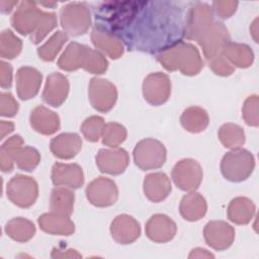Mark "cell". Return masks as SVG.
I'll use <instances>...</instances> for the list:
<instances>
[{"label": "cell", "instance_id": "6da1fadb", "mask_svg": "<svg viewBox=\"0 0 259 259\" xmlns=\"http://www.w3.org/2000/svg\"><path fill=\"white\" fill-rule=\"evenodd\" d=\"M185 17L179 5L168 1H138L125 28L117 35L131 50L161 53L182 41Z\"/></svg>", "mask_w": 259, "mask_h": 259}, {"label": "cell", "instance_id": "7a4b0ae2", "mask_svg": "<svg viewBox=\"0 0 259 259\" xmlns=\"http://www.w3.org/2000/svg\"><path fill=\"white\" fill-rule=\"evenodd\" d=\"M157 60L168 71L179 70L184 75H196L203 67L198 50L183 41L159 53Z\"/></svg>", "mask_w": 259, "mask_h": 259}, {"label": "cell", "instance_id": "3957f363", "mask_svg": "<svg viewBox=\"0 0 259 259\" xmlns=\"http://www.w3.org/2000/svg\"><path fill=\"white\" fill-rule=\"evenodd\" d=\"M255 160L253 155L244 149H233L222 159L221 171L224 177L233 182L246 180L253 172Z\"/></svg>", "mask_w": 259, "mask_h": 259}, {"label": "cell", "instance_id": "277c9868", "mask_svg": "<svg viewBox=\"0 0 259 259\" xmlns=\"http://www.w3.org/2000/svg\"><path fill=\"white\" fill-rule=\"evenodd\" d=\"M60 19L64 30L73 36L84 34L91 25L90 11L85 3L75 2L64 6Z\"/></svg>", "mask_w": 259, "mask_h": 259}, {"label": "cell", "instance_id": "5b68a950", "mask_svg": "<svg viewBox=\"0 0 259 259\" xmlns=\"http://www.w3.org/2000/svg\"><path fill=\"white\" fill-rule=\"evenodd\" d=\"M134 161L143 170L158 169L166 161V149L155 139L142 140L134 150Z\"/></svg>", "mask_w": 259, "mask_h": 259}, {"label": "cell", "instance_id": "8992f818", "mask_svg": "<svg viewBox=\"0 0 259 259\" xmlns=\"http://www.w3.org/2000/svg\"><path fill=\"white\" fill-rule=\"evenodd\" d=\"M37 183L29 176L16 175L7 184L8 198L19 207L32 205L37 198Z\"/></svg>", "mask_w": 259, "mask_h": 259}, {"label": "cell", "instance_id": "52a82bcc", "mask_svg": "<svg viewBox=\"0 0 259 259\" xmlns=\"http://www.w3.org/2000/svg\"><path fill=\"white\" fill-rule=\"evenodd\" d=\"M202 48L207 61L222 53L224 47L230 41L228 29L222 22H212L207 26L196 39Z\"/></svg>", "mask_w": 259, "mask_h": 259}, {"label": "cell", "instance_id": "ba28073f", "mask_svg": "<svg viewBox=\"0 0 259 259\" xmlns=\"http://www.w3.org/2000/svg\"><path fill=\"white\" fill-rule=\"evenodd\" d=\"M46 12L38 9L31 1H23L11 18L13 27L21 34H33L41 23Z\"/></svg>", "mask_w": 259, "mask_h": 259}, {"label": "cell", "instance_id": "9c48e42d", "mask_svg": "<svg viewBox=\"0 0 259 259\" xmlns=\"http://www.w3.org/2000/svg\"><path fill=\"white\" fill-rule=\"evenodd\" d=\"M172 178L174 183L181 190L193 191L201 183L202 169L199 163L192 159H184L179 161L172 170Z\"/></svg>", "mask_w": 259, "mask_h": 259}, {"label": "cell", "instance_id": "30bf717a", "mask_svg": "<svg viewBox=\"0 0 259 259\" xmlns=\"http://www.w3.org/2000/svg\"><path fill=\"white\" fill-rule=\"evenodd\" d=\"M213 22V13L209 5L196 3L186 13L184 36L188 39H197L201 32Z\"/></svg>", "mask_w": 259, "mask_h": 259}, {"label": "cell", "instance_id": "8fae6325", "mask_svg": "<svg viewBox=\"0 0 259 259\" xmlns=\"http://www.w3.org/2000/svg\"><path fill=\"white\" fill-rule=\"evenodd\" d=\"M117 97L115 86L105 79L92 78L89 84V99L92 106L101 112L109 111Z\"/></svg>", "mask_w": 259, "mask_h": 259}, {"label": "cell", "instance_id": "7c38bea8", "mask_svg": "<svg viewBox=\"0 0 259 259\" xmlns=\"http://www.w3.org/2000/svg\"><path fill=\"white\" fill-rule=\"evenodd\" d=\"M171 93V83L168 76L157 72L147 76L143 83L145 99L152 105H160L166 102Z\"/></svg>", "mask_w": 259, "mask_h": 259}, {"label": "cell", "instance_id": "4fadbf2b", "mask_svg": "<svg viewBox=\"0 0 259 259\" xmlns=\"http://www.w3.org/2000/svg\"><path fill=\"white\" fill-rule=\"evenodd\" d=\"M86 195L93 205L104 207L116 201L118 191L114 181L106 177H98L87 186Z\"/></svg>", "mask_w": 259, "mask_h": 259}, {"label": "cell", "instance_id": "5bb4252c", "mask_svg": "<svg viewBox=\"0 0 259 259\" xmlns=\"http://www.w3.org/2000/svg\"><path fill=\"white\" fill-rule=\"evenodd\" d=\"M128 164L127 152L120 148L101 149L96 156V165L103 173L118 175Z\"/></svg>", "mask_w": 259, "mask_h": 259}, {"label": "cell", "instance_id": "9a60e30c", "mask_svg": "<svg viewBox=\"0 0 259 259\" xmlns=\"http://www.w3.org/2000/svg\"><path fill=\"white\" fill-rule=\"evenodd\" d=\"M205 242L215 250L229 248L235 238V230L223 221L208 222L203 231Z\"/></svg>", "mask_w": 259, "mask_h": 259}, {"label": "cell", "instance_id": "2e32d148", "mask_svg": "<svg viewBox=\"0 0 259 259\" xmlns=\"http://www.w3.org/2000/svg\"><path fill=\"white\" fill-rule=\"evenodd\" d=\"M52 180L57 186L76 189L84 182L83 171L77 164L56 163L52 169Z\"/></svg>", "mask_w": 259, "mask_h": 259}, {"label": "cell", "instance_id": "e0dca14e", "mask_svg": "<svg viewBox=\"0 0 259 259\" xmlns=\"http://www.w3.org/2000/svg\"><path fill=\"white\" fill-rule=\"evenodd\" d=\"M69 92V82L67 78L60 73H52L47 78L42 98L48 104L58 107L67 98Z\"/></svg>", "mask_w": 259, "mask_h": 259}, {"label": "cell", "instance_id": "ac0fdd59", "mask_svg": "<svg viewBox=\"0 0 259 259\" xmlns=\"http://www.w3.org/2000/svg\"><path fill=\"white\" fill-rule=\"evenodd\" d=\"M41 84V74L34 68L22 67L16 74V88L18 96L23 99L34 97Z\"/></svg>", "mask_w": 259, "mask_h": 259}, {"label": "cell", "instance_id": "d6986e66", "mask_svg": "<svg viewBox=\"0 0 259 259\" xmlns=\"http://www.w3.org/2000/svg\"><path fill=\"white\" fill-rule=\"evenodd\" d=\"M147 236L154 242L170 241L176 233V224L165 214L153 215L146 225Z\"/></svg>", "mask_w": 259, "mask_h": 259}, {"label": "cell", "instance_id": "ffe728a7", "mask_svg": "<svg viewBox=\"0 0 259 259\" xmlns=\"http://www.w3.org/2000/svg\"><path fill=\"white\" fill-rule=\"evenodd\" d=\"M110 232L112 238L120 244H130L137 240L141 234L139 223L126 214L118 215L111 224Z\"/></svg>", "mask_w": 259, "mask_h": 259}, {"label": "cell", "instance_id": "44dd1931", "mask_svg": "<svg viewBox=\"0 0 259 259\" xmlns=\"http://www.w3.org/2000/svg\"><path fill=\"white\" fill-rule=\"evenodd\" d=\"M145 195L153 202L165 199L171 192V183L165 173H151L144 180Z\"/></svg>", "mask_w": 259, "mask_h": 259}, {"label": "cell", "instance_id": "7402d4cb", "mask_svg": "<svg viewBox=\"0 0 259 259\" xmlns=\"http://www.w3.org/2000/svg\"><path fill=\"white\" fill-rule=\"evenodd\" d=\"M82 141L77 134H62L51 142V151L60 159H71L81 150Z\"/></svg>", "mask_w": 259, "mask_h": 259}, {"label": "cell", "instance_id": "603a6c76", "mask_svg": "<svg viewBox=\"0 0 259 259\" xmlns=\"http://www.w3.org/2000/svg\"><path fill=\"white\" fill-rule=\"evenodd\" d=\"M31 126L42 135H52L60 127L59 116L46 108L45 106H36L30 115Z\"/></svg>", "mask_w": 259, "mask_h": 259}, {"label": "cell", "instance_id": "cb8c5ba5", "mask_svg": "<svg viewBox=\"0 0 259 259\" xmlns=\"http://www.w3.org/2000/svg\"><path fill=\"white\" fill-rule=\"evenodd\" d=\"M38 224L42 231L55 235L68 236L75 230L74 224L68 215L54 211L40 215L38 218Z\"/></svg>", "mask_w": 259, "mask_h": 259}, {"label": "cell", "instance_id": "d4e9b609", "mask_svg": "<svg viewBox=\"0 0 259 259\" xmlns=\"http://www.w3.org/2000/svg\"><path fill=\"white\" fill-rule=\"evenodd\" d=\"M91 39L97 49L104 52L111 59H118L123 53V46L118 38L96 26L91 31Z\"/></svg>", "mask_w": 259, "mask_h": 259}, {"label": "cell", "instance_id": "484cf974", "mask_svg": "<svg viewBox=\"0 0 259 259\" xmlns=\"http://www.w3.org/2000/svg\"><path fill=\"white\" fill-rule=\"evenodd\" d=\"M206 212V202L204 198L196 193L190 192L183 196L180 203L181 215L190 222L198 221Z\"/></svg>", "mask_w": 259, "mask_h": 259}, {"label": "cell", "instance_id": "4316f807", "mask_svg": "<svg viewBox=\"0 0 259 259\" xmlns=\"http://www.w3.org/2000/svg\"><path fill=\"white\" fill-rule=\"evenodd\" d=\"M222 54L235 67L247 68L253 62V52L246 45L229 41L224 47Z\"/></svg>", "mask_w": 259, "mask_h": 259}, {"label": "cell", "instance_id": "83f0119b", "mask_svg": "<svg viewBox=\"0 0 259 259\" xmlns=\"http://www.w3.org/2000/svg\"><path fill=\"white\" fill-rule=\"evenodd\" d=\"M255 211L254 203L246 197H237L233 199L228 207V217L230 221L238 225L248 224Z\"/></svg>", "mask_w": 259, "mask_h": 259}, {"label": "cell", "instance_id": "f1b7e54d", "mask_svg": "<svg viewBox=\"0 0 259 259\" xmlns=\"http://www.w3.org/2000/svg\"><path fill=\"white\" fill-rule=\"evenodd\" d=\"M182 126L191 133H199L208 124V115L206 111L200 107L192 106L185 109L181 115Z\"/></svg>", "mask_w": 259, "mask_h": 259}, {"label": "cell", "instance_id": "f546056e", "mask_svg": "<svg viewBox=\"0 0 259 259\" xmlns=\"http://www.w3.org/2000/svg\"><path fill=\"white\" fill-rule=\"evenodd\" d=\"M74 193L65 186H57L51 195V209L65 215H70L73 211Z\"/></svg>", "mask_w": 259, "mask_h": 259}, {"label": "cell", "instance_id": "4dcf8cb0", "mask_svg": "<svg viewBox=\"0 0 259 259\" xmlns=\"http://www.w3.org/2000/svg\"><path fill=\"white\" fill-rule=\"evenodd\" d=\"M86 46L78 42L70 44L58 61V66L65 71H75L82 68Z\"/></svg>", "mask_w": 259, "mask_h": 259}, {"label": "cell", "instance_id": "1f68e13d", "mask_svg": "<svg viewBox=\"0 0 259 259\" xmlns=\"http://www.w3.org/2000/svg\"><path fill=\"white\" fill-rule=\"evenodd\" d=\"M5 232L11 239L15 241L26 242L33 237L35 228L30 221L23 218H15L7 223Z\"/></svg>", "mask_w": 259, "mask_h": 259}, {"label": "cell", "instance_id": "d6a6232c", "mask_svg": "<svg viewBox=\"0 0 259 259\" xmlns=\"http://www.w3.org/2000/svg\"><path fill=\"white\" fill-rule=\"evenodd\" d=\"M219 139L226 148L237 149L245 142L244 131L241 126L234 123H226L219 130Z\"/></svg>", "mask_w": 259, "mask_h": 259}, {"label": "cell", "instance_id": "836d02e7", "mask_svg": "<svg viewBox=\"0 0 259 259\" xmlns=\"http://www.w3.org/2000/svg\"><path fill=\"white\" fill-rule=\"evenodd\" d=\"M23 140L20 136L16 135L8 139L1 147L0 150V164L3 172H10L13 168L14 157L17 150L22 147Z\"/></svg>", "mask_w": 259, "mask_h": 259}, {"label": "cell", "instance_id": "e575fe53", "mask_svg": "<svg viewBox=\"0 0 259 259\" xmlns=\"http://www.w3.org/2000/svg\"><path fill=\"white\" fill-rule=\"evenodd\" d=\"M67 40H68V35L66 34V32H63L60 30L55 32L45 45L38 48L37 54L39 58L47 62L54 61L57 54L60 52L61 48Z\"/></svg>", "mask_w": 259, "mask_h": 259}, {"label": "cell", "instance_id": "d590c367", "mask_svg": "<svg viewBox=\"0 0 259 259\" xmlns=\"http://www.w3.org/2000/svg\"><path fill=\"white\" fill-rule=\"evenodd\" d=\"M82 68L92 74H102L107 69V61L101 53L86 47Z\"/></svg>", "mask_w": 259, "mask_h": 259}, {"label": "cell", "instance_id": "8d00e7d4", "mask_svg": "<svg viewBox=\"0 0 259 259\" xmlns=\"http://www.w3.org/2000/svg\"><path fill=\"white\" fill-rule=\"evenodd\" d=\"M39 153L32 147H20L14 157V162L19 169L32 171L39 163Z\"/></svg>", "mask_w": 259, "mask_h": 259}, {"label": "cell", "instance_id": "74e56055", "mask_svg": "<svg viewBox=\"0 0 259 259\" xmlns=\"http://www.w3.org/2000/svg\"><path fill=\"white\" fill-rule=\"evenodd\" d=\"M22 48L21 40L16 37L11 30H4L1 33L0 54L2 58L13 59L20 53Z\"/></svg>", "mask_w": 259, "mask_h": 259}, {"label": "cell", "instance_id": "f35d334b", "mask_svg": "<svg viewBox=\"0 0 259 259\" xmlns=\"http://www.w3.org/2000/svg\"><path fill=\"white\" fill-rule=\"evenodd\" d=\"M102 143L111 148H117L126 138L124 126L116 122H108L102 132Z\"/></svg>", "mask_w": 259, "mask_h": 259}, {"label": "cell", "instance_id": "ab89813d", "mask_svg": "<svg viewBox=\"0 0 259 259\" xmlns=\"http://www.w3.org/2000/svg\"><path fill=\"white\" fill-rule=\"evenodd\" d=\"M104 120L100 116H90L84 120L81 125V132L86 140L90 142H97L102 136L104 128Z\"/></svg>", "mask_w": 259, "mask_h": 259}, {"label": "cell", "instance_id": "60d3db41", "mask_svg": "<svg viewBox=\"0 0 259 259\" xmlns=\"http://www.w3.org/2000/svg\"><path fill=\"white\" fill-rule=\"evenodd\" d=\"M57 26V17L55 13H45L44 19L36 29V31L30 35V39L33 44H38L41 41L47 34Z\"/></svg>", "mask_w": 259, "mask_h": 259}, {"label": "cell", "instance_id": "b9f144b4", "mask_svg": "<svg viewBox=\"0 0 259 259\" xmlns=\"http://www.w3.org/2000/svg\"><path fill=\"white\" fill-rule=\"evenodd\" d=\"M242 115L245 119V122L249 125L257 126L258 125V96L252 95L249 96L242 108Z\"/></svg>", "mask_w": 259, "mask_h": 259}, {"label": "cell", "instance_id": "7bdbcfd3", "mask_svg": "<svg viewBox=\"0 0 259 259\" xmlns=\"http://www.w3.org/2000/svg\"><path fill=\"white\" fill-rule=\"evenodd\" d=\"M211 70L220 76H229L234 71V66L221 53L208 61Z\"/></svg>", "mask_w": 259, "mask_h": 259}, {"label": "cell", "instance_id": "ee69618b", "mask_svg": "<svg viewBox=\"0 0 259 259\" xmlns=\"http://www.w3.org/2000/svg\"><path fill=\"white\" fill-rule=\"evenodd\" d=\"M1 115L11 117L18 110V103L10 93H1Z\"/></svg>", "mask_w": 259, "mask_h": 259}, {"label": "cell", "instance_id": "f6af8a7d", "mask_svg": "<svg viewBox=\"0 0 259 259\" xmlns=\"http://www.w3.org/2000/svg\"><path fill=\"white\" fill-rule=\"evenodd\" d=\"M238 2L236 1H214L212 3V7L215 13L221 18L230 17L237 9Z\"/></svg>", "mask_w": 259, "mask_h": 259}, {"label": "cell", "instance_id": "bcb514c9", "mask_svg": "<svg viewBox=\"0 0 259 259\" xmlns=\"http://www.w3.org/2000/svg\"><path fill=\"white\" fill-rule=\"evenodd\" d=\"M0 84L2 88H9L12 83V67L10 64L1 62L0 66Z\"/></svg>", "mask_w": 259, "mask_h": 259}, {"label": "cell", "instance_id": "7dc6e473", "mask_svg": "<svg viewBox=\"0 0 259 259\" xmlns=\"http://www.w3.org/2000/svg\"><path fill=\"white\" fill-rule=\"evenodd\" d=\"M13 123L10 121H1V139H3L6 135L10 134L13 131Z\"/></svg>", "mask_w": 259, "mask_h": 259}, {"label": "cell", "instance_id": "c3c4849f", "mask_svg": "<svg viewBox=\"0 0 259 259\" xmlns=\"http://www.w3.org/2000/svg\"><path fill=\"white\" fill-rule=\"evenodd\" d=\"M16 4H17V1H1L0 2L1 11L3 13H9Z\"/></svg>", "mask_w": 259, "mask_h": 259}]
</instances>
